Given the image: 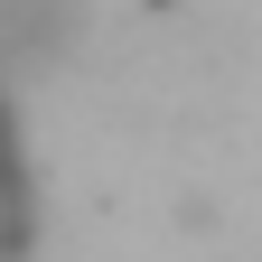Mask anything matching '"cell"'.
I'll return each instance as SVG.
<instances>
[{
  "mask_svg": "<svg viewBox=\"0 0 262 262\" xmlns=\"http://www.w3.org/2000/svg\"><path fill=\"white\" fill-rule=\"evenodd\" d=\"M84 19H94V0H0V75L10 84L56 75L84 47Z\"/></svg>",
  "mask_w": 262,
  "mask_h": 262,
  "instance_id": "1",
  "label": "cell"
},
{
  "mask_svg": "<svg viewBox=\"0 0 262 262\" xmlns=\"http://www.w3.org/2000/svg\"><path fill=\"white\" fill-rule=\"evenodd\" d=\"M47 234V187H38V150L19 122V84L0 75V262H28Z\"/></svg>",
  "mask_w": 262,
  "mask_h": 262,
  "instance_id": "2",
  "label": "cell"
}]
</instances>
